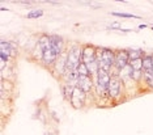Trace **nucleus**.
<instances>
[{
    "mask_svg": "<svg viewBox=\"0 0 153 135\" xmlns=\"http://www.w3.org/2000/svg\"><path fill=\"white\" fill-rule=\"evenodd\" d=\"M82 43L77 41H72L68 42L67 47V55H68V62H67V71H76L79 66L82 63Z\"/></svg>",
    "mask_w": 153,
    "mask_h": 135,
    "instance_id": "f257e3e1",
    "label": "nucleus"
},
{
    "mask_svg": "<svg viewBox=\"0 0 153 135\" xmlns=\"http://www.w3.org/2000/svg\"><path fill=\"white\" fill-rule=\"evenodd\" d=\"M97 63L101 70L110 72L115 66V50L97 46Z\"/></svg>",
    "mask_w": 153,
    "mask_h": 135,
    "instance_id": "f03ea898",
    "label": "nucleus"
},
{
    "mask_svg": "<svg viewBox=\"0 0 153 135\" xmlns=\"http://www.w3.org/2000/svg\"><path fill=\"white\" fill-rule=\"evenodd\" d=\"M109 96L111 98V101L115 104H120L122 101H124L126 97V89H124V84L118 76H111V80L107 88Z\"/></svg>",
    "mask_w": 153,
    "mask_h": 135,
    "instance_id": "7ed1b4c3",
    "label": "nucleus"
},
{
    "mask_svg": "<svg viewBox=\"0 0 153 135\" xmlns=\"http://www.w3.org/2000/svg\"><path fill=\"white\" fill-rule=\"evenodd\" d=\"M67 62H68V55H67V51H65V53H63L62 55H59L56 62H55V64H54V67L50 70V72L54 75L55 79L60 80L65 75V72H67Z\"/></svg>",
    "mask_w": 153,
    "mask_h": 135,
    "instance_id": "20e7f679",
    "label": "nucleus"
},
{
    "mask_svg": "<svg viewBox=\"0 0 153 135\" xmlns=\"http://www.w3.org/2000/svg\"><path fill=\"white\" fill-rule=\"evenodd\" d=\"M86 100H88V95L80 87H75V91L72 93L71 100H69V104H71L72 108L77 110L86 108Z\"/></svg>",
    "mask_w": 153,
    "mask_h": 135,
    "instance_id": "39448f33",
    "label": "nucleus"
},
{
    "mask_svg": "<svg viewBox=\"0 0 153 135\" xmlns=\"http://www.w3.org/2000/svg\"><path fill=\"white\" fill-rule=\"evenodd\" d=\"M50 43H51V49L58 54V57L67 51L68 41L64 37L59 36V34H50Z\"/></svg>",
    "mask_w": 153,
    "mask_h": 135,
    "instance_id": "423d86ee",
    "label": "nucleus"
},
{
    "mask_svg": "<svg viewBox=\"0 0 153 135\" xmlns=\"http://www.w3.org/2000/svg\"><path fill=\"white\" fill-rule=\"evenodd\" d=\"M81 55H82V63L84 64H92L97 62V46L92 43H85L82 45V51H81Z\"/></svg>",
    "mask_w": 153,
    "mask_h": 135,
    "instance_id": "0eeeda50",
    "label": "nucleus"
},
{
    "mask_svg": "<svg viewBox=\"0 0 153 135\" xmlns=\"http://www.w3.org/2000/svg\"><path fill=\"white\" fill-rule=\"evenodd\" d=\"M130 63V57H128L127 49H115V66L117 70H122Z\"/></svg>",
    "mask_w": 153,
    "mask_h": 135,
    "instance_id": "6e6552de",
    "label": "nucleus"
},
{
    "mask_svg": "<svg viewBox=\"0 0 153 135\" xmlns=\"http://www.w3.org/2000/svg\"><path fill=\"white\" fill-rule=\"evenodd\" d=\"M17 63H9L4 70L0 71V79L3 80H11L15 81L17 80Z\"/></svg>",
    "mask_w": 153,
    "mask_h": 135,
    "instance_id": "1a4fd4ad",
    "label": "nucleus"
},
{
    "mask_svg": "<svg viewBox=\"0 0 153 135\" xmlns=\"http://www.w3.org/2000/svg\"><path fill=\"white\" fill-rule=\"evenodd\" d=\"M77 87H80L86 95L94 93V81H93L92 76H82V78H80Z\"/></svg>",
    "mask_w": 153,
    "mask_h": 135,
    "instance_id": "9d476101",
    "label": "nucleus"
},
{
    "mask_svg": "<svg viewBox=\"0 0 153 135\" xmlns=\"http://www.w3.org/2000/svg\"><path fill=\"white\" fill-rule=\"evenodd\" d=\"M79 79H80V75H79L77 70L76 71H67L65 75L59 81H60V84H68V85H72V87H77Z\"/></svg>",
    "mask_w": 153,
    "mask_h": 135,
    "instance_id": "9b49d317",
    "label": "nucleus"
},
{
    "mask_svg": "<svg viewBox=\"0 0 153 135\" xmlns=\"http://www.w3.org/2000/svg\"><path fill=\"white\" fill-rule=\"evenodd\" d=\"M0 112H1V118H9L11 114L13 112V101H5V100H1V108H0Z\"/></svg>",
    "mask_w": 153,
    "mask_h": 135,
    "instance_id": "f8f14e48",
    "label": "nucleus"
},
{
    "mask_svg": "<svg viewBox=\"0 0 153 135\" xmlns=\"http://www.w3.org/2000/svg\"><path fill=\"white\" fill-rule=\"evenodd\" d=\"M0 91L16 93V83L11 80H3V79H0Z\"/></svg>",
    "mask_w": 153,
    "mask_h": 135,
    "instance_id": "ddd939ff",
    "label": "nucleus"
},
{
    "mask_svg": "<svg viewBox=\"0 0 153 135\" xmlns=\"http://www.w3.org/2000/svg\"><path fill=\"white\" fill-rule=\"evenodd\" d=\"M143 72H144V75H143V80L140 84H144L145 91H153V75L151 72H145V71Z\"/></svg>",
    "mask_w": 153,
    "mask_h": 135,
    "instance_id": "4468645a",
    "label": "nucleus"
},
{
    "mask_svg": "<svg viewBox=\"0 0 153 135\" xmlns=\"http://www.w3.org/2000/svg\"><path fill=\"white\" fill-rule=\"evenodd\" d=\"M74 91H75V87L68 85V84H60V92H62V96H63V98L65 100V101L69 102Z\"/></svg>",
    "mask_w": 153,
    "mask_h": 135,
    "instance_id": "2eb2a0df",
    "label": "nucleus"
},
{
    "mask_svg": "<svg viewBox=\"0 0 153 135\" xmlns=\"http://www.w3.org/2000/svg\"><path fill=\"white\" fill-rule=\"evenodd\" d=\"M128 51V57H130V60H135V59H143V58L147 55L144 50L141 49H127Z\"/></svg>",
    "mask_w": 153,
    "mask_h": 135,
    "instance_id": "dca6fc26",
    "label": "nucleus"
},
{
    "mask_svg": "<svg viewBox=\"0 0 153 135\" xmlns=\"http://www.w3.org/2000/svg\"><path fill=\"white\" fill-rule=\"evenodd\" d=\"M153 67V54H147L143 58V71L151 72Z\"/></svg>",
    "mask_w": 153,
    "mask_h": 135,
    "instance_id": "f3484780",
    "label": "nucleus"
},
{
    "mask_svg": "<svg viewBox=\"0 0 153 135\" xmlns=\"http://www.w3.org/2000/svg\"><path fill=\"white\" fill-rule=\"evenodd\" d=\"M130 67L134 71H143V59H135V60H130Z\"/></svg>",
    "mask_w": 153,
    "mask_h": 135,
    "instance_id": "a211bd4d",
    "label": "nucleus"
},
{
    "mask_svg": "<svg viewBox=\"0 0 153 135\" xmlns=\"http://www.w3.org/2000/svg\"><path fill=\"white\" fill-rule=\"evenodd\" d=\"M43 16V11L42 9H34V11H30L26 15V19H38V17Z\"/></svg>",
    "mask_w": 153,
    "mask_h": 135,
    "instance_id": "6ab92c4d",
    "label": "nucleus"
},
{
    "mask_svg": "<svg viewBox=\"0 0 153 135\" xmlns=\"http://www.w3.org/2000/svg\"><path fill=\"white\" fill-rule=\"evenodd\" d=\"M77 72H79L80 78H82V76H90V72L88 70V67H86V64H84V63H81V64L79 66Z\"/></svg>",
    "mask_w": 153,
    "mask_h": 135,
    "instance_id": "aec40b11",
    "label": "nucleus"
},
{
    "mask_svg": "<svg viewBox=\"0 0 153 135\" xmlns=\"http://www.w3.org/2000/svg\"><path fill=\"white\" fill-rule=\"evenodd\" d=\"M113 16L117 17H123V19H140V16L136 15H131V13H120V12H111Z\"/></svg>",
    "mask_w": 153,
    "mask_h": 135,
    "instance_id": "412c9836",
    "label": "nucleus"
},
{
    "mask_svg": "<svg viewBox=\"0 0 153 135\" xmlns=\"http://www.w3.org/2000/svg\"><path fill=\"white\" fill-rule=\"evenodd\" d=\"M145 28H148L147 24H141V25H139V29H145Z\"/></svg>",
    "mask_w": 153,
    "mask_h": 135,
    "instance_id": "4be33fe9",
    "label": "nucleus"
},
{
    "mask_svg": "<svg viewBox=\"0 0 153 135\" xmlns=\"http://www.w3.org/2000/svg\"><path fill=\"white\" fill-rule=\"evenodd\" d=\"M0 9H1V11H9V9H8V8H5V7H1Z\"/></svg>",
    "mask_w": 153,
    "mask_h": 135,
    "instance_id": "5701e85b",
    "label": "nucleus"
},
{
    "mask_svg": "<svg viewBox=\"0 0 153 135\" xmlns=\"http://www.w3.org/2000/svg\"><path fill=\"white\" fill-rule=\"evenodd\" d=\"M151 74H152V75H153V67H152V71H151Z\"/></svg>",
    "mask_w": 153,
    "mask_h": 135,
    "instance_id": "b1692460",
    "label": "nucleus"
},
{
    "mask_svg": "<svg viewBox=\"0 0 153 135\" xmlns=\"http://www.w3.org/2000/svg\"><path fill=\"white\" fill-rule=\"evenodd\" d=\"M151 28H152V30H153V24H152V25H151Z\"/></svg>",
    "mask_w": 153,
    "mask_h": 135,
    "instance_id": "393cba45",
    "label": "nucleus"
}]
</instances>
